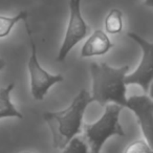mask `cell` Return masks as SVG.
<instances>
[{
    "label": "cell",
    "mask_w": 153,
    "mask_h": 153,
    "mask_svg": "<svg viewBox=\"0 0 153 153\" xmlns=\"http://www.w3.org/2000/svg\"><path fill=\"white\" fill-rule=\"evenodd\" d=\"M23 153H30V152H23Z\"/></svg>",
    "instance_id": "2e32d148"
},
{
    "label": "cell",
    "mask_w": 153,
    "mask_h": 153,
    "mask_svg": "<svg viewBox=\"0 0 153 153\" xmlns=\"http://www.w3.org/2000/svg\"><path fill=\"white\" fill-rule=\"evenodd\" d=\"M15 84L11 83L5 87L0 88V119L2 117H18L23 119L22 113L13 105L11 101V92Z\"/></svg>",
    "instance_id": "9c48e42d"
},
{
    "label": "cell",
    "mask_w": 153,
    "mask_h": 153,
    "mask_svg": "<svg viewBox=\"0 0 153 153\" xmlns=\"http://www.w3.org/2000/svg\"><path fill=\"white\" fill-rule=\"evenodd\" d=\"M123 28V15L117 9L111 10L105 19V30L108 34H119Z\"/></svg>",
    "instance_id": "8fae6325"
},
{
    "label": "cell",
    "mask_w": 153,
    "mask_h": 153,
    "mask_svg": "<svg viewBox=\"0 0 153 153\" xmlns=\"http://www.w3.org/2000/svg\"><path fill=\"white\" fill-rule=\"evenodd\" d=\"M144 4L151 9L153 7V0H144Z\"/></svg>",
    "instance_id": "5bb4252c"
},
{
    "label": "cell",
    "mask_w": 153,
    "mask_h": 153,
    "mask_svg": "<svg viewBox=\"0 0 153 153\" xmlns=\"http://www.w3.org/2000/svg\"><path fill=\"white\" fill-rule=\"evenodd\" d=\"M113 47V43L110 41L103 30H97L90 35L81 49V57L88 58L94 56H103L107 53Z\"/></svg>",
    "instance_id": "ba28073f"
},
{
    "label": "cell",
    "mask_w": 153,
    "mask_h": 153,
    "mask_svg": "<svg viewBox=\"0 0 153 153\" xmlns=\"http://www.w3.org/2000/svg\"><path fill=\"white\" fill-rule=\"evenodd\" d=\"M91 102L89 92L83 89L65 109L43 113V119L51 129L55 148L63 149L72 137L81 133L84 112Z\"/></svg>",
    "instance_id": "6da1fadb"
},
{
    "label": "cell",
    "mask_w": 153,
    "mask_h": 153,
    "mask_svg": "<svg viewBox=\"0 0 153 153\" xmlns=\"http://www.w3.org/2000/svg\"><path fill=\"white\" fill-rule=\"evenodd\" d=\"M27 12L21 11L17 15L13 17H7V16L0 15V38H4L11 33L15 24L20 21H24L27 19Z\"/></svg>",
    "instance_id": "30bf717a"
},
{
    "label": "cell",
    "mask_w": 153,
    "mask_h": 153,
    "mask_svg": "<svg viewBox=\"0 0 153 153\" xmlns=\"http://www.w3.org/2000/svg\"><path fill=\"white\" fill-rule=\"evenodd\" d=\"M62 150V153H88V145L82 136H74Z\"/></svg>",
    "instance_id": "7c38bea8"
},
{
    "label": "cell",
    "mask_w": 153,
    "mask_h": 153,
    "mask_svg": "<svg viewBox=\"0 0 153 153\" xmlns=\"http://www.w3.org/2000/svg\"><path fill=\"white\" fill-rule=\"evenodd\" d=\"M126 108H129L137 119L146 142L153 143V102L147 94L132 96L127 99Z\"/></svg>",
    "instance_id": "52a82bcc"
},
{
    "label": "cell",
    "mask_w": 153,
    "mask_h": 153,
    "mask_svg": "<svg viewBox=\"0 0 153 153\" xmlns=\"http://www.w3.org/2000/svg\"><path fill=\"white\" fill-rule=\"evenodd\" d=\"M124 153H153L152 147L145 140H135L125 149Z\"/></svg>",
    "instance_id": "4fadbf2b"
},
{
    "label": "cell",
    "mask_w": 153,
    "mask_h": 153,
    "mask_svg": "<svg viewBox=\"0 0 153 153\" xmlns=\"http://www.w3.org/2000/svg\"><path fill=\"white\" fill-rule=\"evenodd\" d=\"M69 21L66 28L63 42L57 55V61L63 62L67 55L80 41L89 34V26L81 13V0H69Z\"/></svg>",
    "instance_id": "5b68a950"
},
{
    "label": "cell",
    "mask_w": 153,
    "mask_h": 153,
    "mask_svg": "<svg viewBox=\"0 0 153 153\" xmlns=\"http://www.w3.org/2000/svg\"><path fill=\"white\" fill-rule=\"evenodd\" d=\"M123 107L117 104L105 105L103 115L97 122L91 124H84L83 136L90 153H100L105 142L113 135L125 136L123 127L120 124V114Z\"/></svg>",
    "instance_id": "3957f363"
},
{
    "label": "cell",
    "mask_w": 153,
    "mask_h": 153,
    "mask_svg": "<svg viewBox=\"0 0 153 153\" xmlns=\"http://www.w3.org/2000/svg\"><path fill=\"white\" fill-rule=\"evenodd\" d=\"M4 66H5L4 60H3V59H0V70L3 69V68H4Z\"/></svg>",
    "instance_id": "9a60e30c"
},
{
    "label": "cell",
    "mask_w": 153,
    "mask_h": 153,
    "mask_svg": "<svg viewBox=\"0 0 153 153\" xmlns=\"http://www.w3.org/2000/svg\"><path fill=\"white\" fill-rule=\"evenodd\" d=\"M129 66L111 67L107 63H92L90 66L92 79V101H96L102 107L112 103L121 107H126V84L125 76Z\"/></svg>",
    "instance_id": "7a4b0ae2"
},
{
    "label": "cell",
    "mask_w": 153,
    "mask_h": 153,
    "mask_svg": "<svg viewBox=\"0 0 153 153\" xmlns=\"http://www.w3.org/2000/svg\"><path fill=\"white\" fill-rule=\"evenodd\" d=\"M127 36L140 46L142 51V58L136 69L132 74H126L124 82L126 86L131 84L140 85L145 94H147L153 79V44L136 33L130 32Z\"/></svg>",
    "instance_id": "8992f818"
},
{
    "label": "cell",
    "mask_w": 153,
    "mask_h": 153,
    "mask_svg": "<svg viewBox=\"0 0 153 153\" xmlns=\"http://www.w3.org/2000/svg\"><path fill=\"white\" fill-rule=\"evenodd\" d=\"M23 22L25 24V30L28 35V38H30V49H32L30 57L28 59L27 63V68L30 78V92H32V96L35 100L42 101L44 99V97L46 96V94L48 92V90L55 84L63 81V76L60 74H49L40 65V63L38 61V57H37L36 43H35L34 37H33L32 30H30V26L27 24V19L24 20Z\"/></svg>",
    "instance_id": "277c9868"
}]
</instances>
